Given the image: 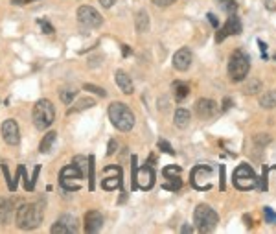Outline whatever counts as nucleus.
<instances>
[{
    "instance_id": "nucleus-1",
    "label": "nucleus",
    "mask_w": 276,
    "mask_h": 234,
    "mask_svg": "<svg viewBox=\"0 0 276 234\" xmlns=\"http://www.w3.org/2000/svg\"><path fill=\"white\" fill-rule=\"evenodd\" d=\"M43 214H44V207L41 201L21 203V207L15 208V221L22 230H33L41 225Z\"/></svg>"
},
{
    "instance_id": "nucleus-2",
    "label": "nucleus",
    "mask_w": 276,
    "mask_h": 234,
    "mask_svg": "<svg viewBox=\"0 0 276 234\" xmlns=\"http://www.w3.org/2000/svg\"><path fill=\"white\" fill-rule=\"evenodd\" d=\"M109 120H111L112 126H114L118 131H123V133L131 131L134 126L133 111H131L125 103H120V101H114V103L109 105Z\"/></svg>"
},
{
    "instance_id": "nucleus-3",
    "label": "nucleus",
    "mask_w": 276,
    "mask_h": 234,
    "mask_svg": "<svg viewBox=\"0 0 276 234\" xmlns=\"http://www.w3.org/2000/svg\"><path fill=\"white\" fill-rule=\"evenodd\" d=\"M55 120V109H53L50 100H39L33 105V124L39 131H44L53 124Z\"/></svg>"
},
{
    "instance_id": "nucleus-4",
    "label": "nucleus",
    "mask_w": 276,
    "mask_h": 234,
    "mask_svg": "<svg viewBox=\"0 0 276 234\" xmlns=\"http://www.w3.org/2000/svg\"><path fill=\"white\" fill-rule=\"evenodd\" d=\"M193 221H195V227L201 232H212L216 227H218V212L214 210L212 207L208 205H199L193 212Z\"/></svg>"
},
{
    "instance_id": "nucleus-5",
    "label": "nucleus",
    "mask_w": 276,
    "mask_h": 234,
    "mask_svg": "<svg viewBox=\"0 0 276 234\" xmlns=\"http://www.w3.org/2000/svg\"><path fill=\"white\" fill-rule=\"evenodd\" d=\"M250 70V59L243 50H236L230 55L229 61V74L234 81H243L245 76L249 74Z\"/></svg>"
},
{
    "instance_id": "nucleus-6",
    "label": "nucleus",
    "mask_w": 276,
    "mask_h": 234,
    "mask_svg": "<svg viewBox=\"0 0 276 234\" xmlns=\"http://www.w3.org/2000/svg\"><path fill=\"white\" fill-rule=\"evenodd\" d=\"M234 187L239 188V190H252V188L258 187V176L254 173V170L250 168V164H239L236 170H234L232 176Z\"/></svg>"
},
{
    "instance_id": "nucleus-7",
    "label": "nucleus",
    "mask_w": 276,
    "mask_h": 234,
    "mask_svg": "<svg viewBox=\"0 0 276 234\" xmlns=\"http://www.w3.org/2000/svg\"><path fill=\"white\" fill-rule=\"evenodd\" d=\"M155 185V170L153 166H142L136 168L133 176V188H140V190H151Z\"/></svg>"
},
{
    "instance_id": "nucleus-8",
    "label": "nucleus",
    "mask_w": 276,
    "mask_h": 234,
    "mask_svg": "<svg viewBox=\"0 0 276 234\" xmlns=\"http://www.w3.org/2000/svg\"><path fill=\"white\" fill-rule=\"evenodd\" d=\"M78 21L83 24L85 28H98L103 22V17L98 13V10H94L92 6H81L78 10Z\"/></svg>"
},
{
    "instance_id": "nucleus-9",
    "label": "nucleus",
    "mask_w": 276,
    "mask_h": 234,
    "mask_svg": "<svg viewBox=\"0 0 276 234\" xmlns=\"http://www.w3.org/2000/svg\"><path fill=\"white\" fill-rule=\"evenodd\" d=\"M210 166H204V164H199L191 170V187H195L197 190H208L212 187L210 181Z\"/></svg>"
},
{
    "instance_id": "nucleus-10",
    "label": "nucleus",
    "mask_w": 276,
    "mask_h": 234,
    "mask_svg": "<svg viewBox=\"0 0 276 234\" xmlns=\"http://www.w3.org/2000/svg\"><path fill=\"white\" fill-rule=\"evenodd\" d=\"M83 173L80 171V168L74 164H70V166H64L63 170H61V187L64 188V190H68V192H74V190H80V185H72L70 183V179L74 181V179H83Z\"/></svg>"
},
{
    "instance_id": "nucleus-11",
    "label": "nucleus",
    "mask_w": 276,
    "mask_h": 234,
    "mask_svg": "<svg viewBox=\"0 0 276 234\" xmlns=\"http://www.w3.org/2000/svg\"><path fill=\"white\" fill-rule=\"evenodd\" d=\"M2 137L10 146H17L21 142V129H19V124L13 118L4 120V124H2Z\"/></svg>"
},
{
    "instance_id": "nucleus-12",
    "label": "nucleus",
    "mask_w": 276,
    "mask_h": 234,
    "mask_svg": "<svg viewBox=\"0 0 276 234\" xmlns=\"http://www.w3.org/2000/svg\"><path fill=\"white\" fill-rule=\"evenodd\" d=\"M241 30H243V28H241V21L238 19L236 13H232V15L229 17V21H227V24H225V26L219 30L218 35H216V41L221 43V41H225L229 35H239Z\"/></svg>"
},
{
    "instance_id": "nucleus-13",
    "label": "nucleus",
    "mask_w": 276,
    "mask_h": 234,
    "mask_svg": "<svg viewBox=\"0 0 276 234\" xmlns=\"http://www.w3.org/2000/svg\"><path fill=\"white\" fill-rule=\"evenodd\" d=\"M218 111V103L210 98H201V100H197L195 103V112L199 114V118H210L216 114Z\"/></svg>"
},
{
    "instance_id": "nucleus-14",
    "label": "nucleus",
    "mask_w": 276,
    "mask_h": 234,
    "mask_svg": "<svg viewBox=\"0 0 276 234\" xmlns=\"http://www.w3.org/2000/svg\"><path fill=\"white\" fill-rule=\"evenodd\" d=\"M103 227V216L98 210H91L85 214V232H100Z\"/></svg>"
},
{
    "instance_id": "nucleus-15",
    "label": "nucleus",
    "mask_w": 276,
    "mask_h": 234,
    "mask_svg": "<svg viewBox=\"0 0 276 234\" xmlns=\"http://www.w3.org/2000/svg\"><path fill=\"white\" fill-rule=\"evenodd\" d=\"M191 65V50L190 48H181V50H177V53L173 55V67H175L177 70H181V72H184V70L190 69Z\"/></svg>"
},
{
    "instance_id": "nucleus-16",
    "label": "nucleus",
    "mask_w": 276,
    "mask_h": 234,
    "mask_svg": "<svg viewBox=\"0 0 276 234\" xmlns=\"http://www.w3.org/2000/svg\"><path fill=\"white\" fill-rule=\"evenodd\" d=\"M13 216H15V208H13L11 199H8V197H0V223L8 225Z\"/></svg>"
},
{
    "instance_id": "nucleus-17",
    "label": "nucleus",
    "mask_w": 276,
    "mask_h": 234,
    "mask_svg": "<svg viewBox=\"0 0 276 234\" xmlns=\"http://www.w3.org/2000/svg\"><path fill=\"white\" fill-rule=\"evenodd\" d=\"M114 81H116V85L122 89L123 94H133L134 87H133V80L127 76V72H123V70H118L116 74H114Z\"/></svg>"
},
{
    "instance_id": "nucleus-18",
    "label": "nucleus",
    "mask_w": 276,
    "mask_h": 234,
    "mask_svg": "<svg viewBox=\"0 0 276 234\" xmlns=\"http://www.w3.org/2000/svg\"><path fill=\"white\" fill-rule=\"evenodd\" d=\"M134 28H136L138 33H146L149 30V15L146 10H140L136 13V19H134Z\"/></svg>"
},
{
    "instance_id": "nucleus-19",
    "label": "nucleus",
    "mask_w": 276,
    "mask_h": 234,
    "mask_svg": "<svg viewBox=\"0 0 276 234\" xmlns=\"http://www.w3.org/2000/svg\"><path fill=\"white\" fill-rule=\"evenodd\" d=\"M55 139H57V133H55V131H50V133L44 135V139L39 144V151H41V153H48V151L52 149L53 144H55Z\"/></svg>"
},
{
    "instance_id": "nucleus-20",
    "label": "nucleus",
    "mask_w": 276,
    "mask_h": 234,
    "mask_svg": "<svg viewBox=\"0 0 276 234\" xmlns=\"http://www.w3.org/2000/svg\"><path fill=\"white\" fill-rule=\"evenodd\" d=\"M260 105L263 109H274L276 107V91H265L260 96Z\"/></svg>"
},
{
    "instance_id": "nucleus-21",
    "label": "nucleus",
    "mask_w": 276,
    "mask_h": 234,
    "mask_svg": "<svg viewBox=\"0 0 276 234\" xmlns=\"http://www.w3.org/2000/svg\"><path fill=\"white\" fill-rule=\"evenodd\" d=\"M72 164L78 166L81 173H83V176L87 177V176H89V168H91V157L87 159V157H83V155H78V157H74Z\"/></svg>"
},
{
    "instance_id": "nucleus-22",
    "label": "nucleus",
    "mask_w": 276,
    "mask_h": 234,
    "mask_svg": "<svg viewBox=\"0 0 276 234\" xmlns=\"http://www.w3.org/2000/svg\"><path fill=\"white\" fill-rule=\"evenodd\" d=\"M175 126L177 128H181V129H184L188 124H190V112L186 111V109H177L175 111Z\"/></svg>"
},
{
    "instance_id": "nucleus-23",
    "label": "nucleus",
    "mask_w": 276,
    "mask_h": 234,
    "mask_svg": "<svg viewBox=\"0 0 276 234\" xmlns=\"http://www.w3.org/2000/svg\"><path fill=\"white\" fill-rule=\"evenodd\" d=\"M57 221H59V223H63L64 227L68 229L70 234H74V232H78V230H80V227H78V219L72 218V216H61Z\"/></svg>"
},
{
    "instance_id": "nucleus-24",
    "label": "nucleus",
    "mask_w": 276,
    "mask_h": 234,
    "mask_svg": "<svg viewBox=\"0 0 276 234\" xmlns=\"http://www.w3.org/2000/svg\"><path fill=\"white\" fill-rule=\"evenodd\" d=\"M94 100H91V98H83V100H80L78 103H76L74 107H70L68 109V114H72V112H80V111H85V109H91V107H94Z\"/></svg>"
},
{
    "instance_id": "nucleus-25",
    "label": "nucleus",
    "mask_w": 276,
    "mask_h": 234,
    "mask_svg": "<svg viewBox=\"0 0 276 234\" xmlns=\"http://www.w3.org/2000/svg\"><path fill=\"white\" fill-rule=\"evenodd\" d=\"M101 187L105 188V190H114V188H122V173H116V176L111 177V179H103Z\"/></svg>"
},
{
    "instance_id": "nucleus-26",
    "label": "nucleus",
    "mask_w": 276,
    "mask_h": 234,
    "mask_svg": "<svg viewBox=\"0 0 276 234\" xmlns=\"http://www.w3.org/2000/svg\"><path fill=\"white\" fill-rule=\"evenodd\" d=\"M173 89H175V100L177 101H182L188 96V85L186 83H181V81H177V83H173Z\"/></svg>"
},
{
    "instance_id": "nucleus-27",
    "label": "nucleus",
    "mask_w": 276,
    "mask_h": 234,
    "mask_svg": "<svg viewBox=\"0 0 276 234\" xmlns=\"http://www.w3.org/2000/svg\"><path fill=\"white\" fill-rule=\"evenodd\" d=\"M59 96H61V100H63V103H72L74 101V98L78 96V91L76 89H72V87H68V89H63V91L59 92Z\"/></svg>"
},
{
    "instance_id": "nucleus-28",
    "label": "nucleus",
    "mask_w": 276,
    "mask_h": 234,
    "mask_svg": "<svg viewBox=\"0 0 276 234\" xmlns=\"http://www.w3.org/2000/svg\"><path fill=\"white\" fill-rule=\"evenodd\" d=\"M218 2L229 15H232V13L238 11V2H236V0H218Z\"/></svg>"
},
{
    "instance_id": "nucleus-29",
    "label": "nucleus",
    "mask_w": 276,
    "mask_h": 234,
    "mask_svg": "<svg viewBox=\"0 0 276 234\" xmlns=\"http://www.w3.org/2000/svg\"><path fill=\"white\" fill-rule=\"evenodd\" d=\"M181 187H182V183L179 177H168V183H164L166 190H171V192H177Z\"/></svg>"
},
{
    "instance_id": "nucleus-30",
    "label": "nucleus",
    "mask_w": 276,
    "mask_h": 234,
    "mask_svg": "<svg viewBox=\"0 0 276 234\" xmlns=\"http://www.w3.org/2000/svg\"><path fill=\"white\" fill-rule=\"evenodd\" d=\"M261 89V83L258 80H252V81H249L247 85H245V89H243V92L245 94H256V92L260 91Z\"/></svg>"
},
{
    "instance_id": "nucleus-31",
    "label": "nucleus",
    "mask_w": 276,
    "mask_h": 234,
    "mask_svg": "<svg viewBox=\"0 0 276 234\" xmlns=\"http://www.w3.org/2000/svg\"><path fill=\"white\" fill-rule=\"evenodd\" d=\"M162 173H164L166 179L168 177H179L181 176V166H166L164 170H162Z\"/></svg>"
},
{
    "instance_id": "nucleus-32",
    "label": "nucleus",
    "mask_w": 276,
    "mask_h": 234,
    "mask_svg": "<svg viewBox=\"0 0 276 234\" xmlns=\"http://www.w3.org/2000/svg\"><path fill=\"white\" fill-rule=\"evenodd\" d=\"M83 89H85V91H89V92H94V94L101 96V98H105V96H107L105 89H101V87H96V85H92V83H85V85H83Z\"/></svg>"
},
{
    "instance_id": "nucleus-33",
    "label": "nucleus",
    "mask_w": 276,
    "mask_h": 234,
    "mask_svg": "<svg viewBox=\"0 0 276 234\" xmlns=\"http://www.w3.org/2000/svg\"><path fill=\"white\" fill-rule=\"evenodd\" d=\"M263 216H265V221L269 225H276V212L272 210L271 207H265V208H263Z\"/></svg>"
},
{
    "instance_id": "nucleus-34",
    "label": "nucleus",
    "mask_w": 276,
    "mask_h": 234,
    "mask_svg": "<svg viewBox=\"0 0 276 234\" xmlns=\"http://www.w3.org/2000/svg\"><path fill=\"white\" fill-rule=\"evenodd\" d=\"M19 168H21V176H22V179H24V188H26V192H32V187H30V177L26 176L24 166H19Z\"/></svg>"
},
{
    "instance_id": "nucleus-35",
    "label": "nucleus",
    "mask_w": 276,
    "mask_h": 234,
    "mask_svg": "<svg viewBox=\"0 0 276 234\" xmlns=\"http://www.w3.org/2000/svg\"><path fill=\"white\" fill-rule=\"evenodd\" d=\"M159 148L162 149V151H166V153H170V155L175 153V151H173V148H171V146L166 142V140H159Z\"/></svg>"
},
{
    "instance_id": "nucleus-36",
    "label": "nucleus",
    "mask_w": 276,
    "mask_h": 234,
    "mask_svg": "<svg viewBox=\"0 0 276 234\" xmlns=\"http://www.w3.org/2000/svg\"><path fill=\"white\" fill-rule=\"evenodd\" d=\"M39 24H41V28H43L44 33H53V26L50 24V22L46 21H39Z\"/></svg>"
},
{
    "instance_id": "nucleus-37",
    "label": "nucleus",
    "mask_w": 276,
    "mask_h": 234,
    "mask_svg": "<svg viewBox=\"0 0 276 234\" xmlns=\"http://www.w3.org/2000/svg\"><path fill=\"white\" fill-rule=\"evenodd\" d=\"M39 171H41V166H35V170H33V177L30 179V187H32V190L35 188V183H37V176Z\"/></svg>"
},
{
    "instance_id": "nucleus-38",
    "label": "nucleus",
    "mask_w": 276,
    "mask_h": 234,
    "mask_svg": "<svg viewBox=\"0 0 276 234\" xmlns=\"http://www.w3.org/2000/svg\"><path fill=\"white\" fill-rule=\"evenodd\" d=\"M116 148H118L116 140H111V142H109V149H107V155H114L116 153Z\"/></svg>"
},
{
    "instance_id": "nucleus-39",
    "label": "nucleus",
    "mask_w": 276,
    "mask_h": 234,
    "mask_svg": "<svg viewBox=\"0 0 276 234\" xmlns=\"http://www.w3.org/2000/svg\"><path fill=\"white\" fill-rule=\"evenodd\" d=\"M32 2H37V0H11L13 6H26V4H32Z\"/></svg>"
},
{
    "instance_id": "nucleus-40",
    "label": "nucleus",
    "mask_w": 276,
    "mask_h": 234,
    "mask_svg": "<svg viewBox=\"0 0 276 234\" xmlns=\"http://www.w3.org/2000/svg\"><path fill=\"white\" fill-rule=\"evenodd\" d=\"M258 46H260V50H261V55L267 59V44L261 41V39H258Z\"/></svg>"
},
{
    "instance_id": "nucleus-41",
    "label": "nucleus",
    "mask_w": 276,
    "mask_h": 234,
    "mask_svg": "<svg viewBox=\"0 0 276 234\" xmlns=\"http://www.w3.org/2000/svg\"><path fill=\"white\" fill-rule=\"evenodd\" d=\"M153 2L157 6H162V8H166V6H171V4H173L175 0H153Z\"/></svg>"
},
{
    "instance_id": "nucleus-42",
    "label": "nucleus",
    "mask_w": 276,
    "mask_h": 234,
    "mask_svg": "<svg viewBox=\"0 0 276 234\" xmlns=\"http://www.w3.org/2000/svg\"><path fill=\"white\" fill-rule=\"evenodd\" d=\"M263 4H265V8H267L269 11H274V10H276L274 0H263Z\"/></svg>"
},
{
    "instance_id": "nucleus-43",
    "label": "nucleus",
    "mask_w": 276,
    "mask_h": 234,
    "mask_svg": "<svg viewBox=\"0 0 276 234\" xmlns=\"http://www.w3.org/2000/svg\"><path fill=\"white\" fill-rule=\"evenodd\" d=\"M219 173H221V181H219V187H221V190H225V166H221Z\"/></svg>"
},
{
    "instance_id": "nucleus-44",
    "label": "nucleus",
    "mask_w": 276,
    "mask_h": 234,
    "mask_svg": "<svg viewBox=\"0 0 276 234\" xmlns=\"http://www.w3.org/2000/svg\"><path fill=\"white\" fill-rule=\"evenodd\" d=\"M114 2H116V0H100V4L103 6V8H112Z\"/></svg>"
},
{
    "instance_id": "nucleus-45",
    "label": "nucleus",
    "mask_w": 276,
    "mask_h": 234,
    "mask_svg": "<svg viewBox=\"0 0 276 234\" xmlns=\"http://www.w3.org/2000/svg\"><path fill=\"white\" fill-rule=\"evenodd\" d=\"M208 21L212 22V26H218V19H216L214 13H208Z\"/></svg>"
},
{
    "instance_id": "nucleus-46",
    "label": "nucleus",
    "mask_w": 276,
    "mask_h": 234,
    "mask_svg": "<svg viewBox=\"0 0 276 234\" xmlns=\"http://www.w3.org/2000/svg\"><path fill=\"white\" fill-rule=\"evenodd\" d=\"M182 232H184V234L193 232V227H190V225H184V227H182Z\"/></svg>"
},
{
    "instance_id": "nucleus-47",
    "label": "nucleus",
    "mask_w": 276,
    "mask_h": 234,
    "mask_svg": "<svg viewBox=\"0 0 276 234\" xmlns=\"http://www.w3.org/2000/svg\"><path fill=\"white\" fill-rule=\"evenodd\" d=\"M123 55H129V48H127V44H123Z\"/></svg>"
}]
</instances>
